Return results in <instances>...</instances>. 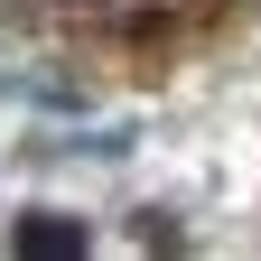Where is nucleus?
<instances>
[{"label": "nucleus", "mask_w": 261, "mask_h": 261, "mask_svg": "<svg viewBox=\"0 0 261 261\" xmlns=\"http://www.w3.org/2000/svg\"><path fill=\"white\" fill-rule=\"evenodd\" d=\"M19 252L28 261H65V252H84V224L75 215H28L19 224Z\"/></svg>", "instance_id": "f257e3e1"}]
</instances>
